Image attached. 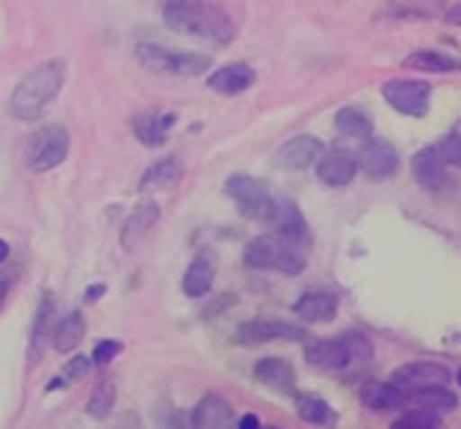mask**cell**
I'll return each mask as SVG.
<instances>
[{"instance_id":"7bdbcfd3","label":"cell","mask_w":461,"mask_h":429,"mask_svg":"<svg viewBox=\"0 0 461 429\" xmlns=\"http://www.w3.org/2000/svg\"><path fill=\"white\" fill-rule=\"evenodd\" d=\"M260 429H278V426H264V424H260Z\"/></svg>"},{"instance_id":"b9f144b4","label":"cell","mask_w":461,"mask_h":429,"mask_svg":"<svg viewBox=\"0 0 461 429\" xmlns=\"http://www.w3.org/2000/svg\"><path fill=\"white\" fill-rule=\"evenodd\" d=\"M4 293H6V285L0 281V306H4Z\"/></svg>"},{"instance_id":"6da1fadb","label":"cell","mask_w":461,"mask_h":429,"mask_svg":"<svg viewBox=\"0 0 461 429\" xmlns=\"http://www.w3.org/2000/svg\"><path fill=\"white\" fill-rule=\"evenodd\" d=\"M163 18L175 33L207 39L213 45H230L237 39V24L213 0H166Z\"/></svg>"},{"instance_id":"603a6c76","label":"cell","mask_w":461,"mask_h":429,"mask_svg":"<svg viewBox=\"0 0 461 429\" xmlns=\"http://www.w3.org/2000/svg\"><path fill=\"white\" fill-rule=\"evenodd\" d=\"M296 415L311 426H322V429H334L340 421L338 409L320 394H299L296 397Z\"/></svg>"},{"instance_id":"e0dca14e","label":"cell","mask_w":461,"mask_h":429,"mask_svg":"<svg viewBox=\"0 0 461 429\" xmlns=\"http://www.w3.org/2000/svg\"><path fill=\"white\" fill-rule=\"evenodd\" d=\"M322 154V142L311 133H302V137H293L278 149L276 160L285 166V169H305V166L317 163V157Z\"/></svg>"},{"instance_id":"ac0fdd59","label":"cell","mask_w":461,"mask_h":429,"mask_svg":"<svg viewBox=\"0 0 461 429\" xmlns=\"http://www.w3.org/2000/svg\"><path fill=\"white\" fill-rule=\"evenodd\" d=\"M338 306L340 302H338V293L334 290H311L296 302V314L305 323L320 326V323H331L338 317Z\"/></svg>"},{"instance_id":"d4e9b609","label":"cell","mask_w":461,"mask_h":429,"mask_svg":"<svg viewBox=\"0 0 461 429\" xmlns=\"http://www.w3.org/2000/svg\"><path fill=\"white\" fill-rule=\"evenodd\" d=\"M83 338H86V320H83L80 311H68L59 323H54V332H50V341H54V350L68 355L75 352Z\"/></svg>"},{"instance_id":"ffe728a7","label":"cell","mask_w":461,"mask_h":429,"mask_svg":"<svg viewBox=\"0 0 461 429\" xmlns=\"http://www.w3.org/2000/svg\"><path fill=\"white\" fill-rule=\"evenodd\" d=\"M157 219H160V205H157V202H140V205H136L133 211L128 214V219H124V228H122L124 249H133L136 243H140V240L157 225Z\"/></svg>"},{"instance_id":"7c38bea8","label":"cell","mask_w":461,"mask_h":429,"mask_svg":"<svg viewBox=\"0 0 461 429\" xmlns=\"http://www.w3.org/2000/svg\"><path fill=\"white\" fill-rule=\"evenodd\" d=\"M411 172H414L417 184H420L423 190L441 193L444 187H449V172H453V166H449L444 157L438 154L435 145H429V149H420V151L414 154Z\"/></svg>"},{"instance_id":"74e56055","label":"cell","mask_w":461,"mask_h":429,"mask_svg":"<svg viewBox=\"0 0 461 429\" xmlns=\"http://www.w3.org/2000/svg\"><path fill=\"white\" fill-rule=\"evenodd\" d=\"M163 429H186L184 426V417L177 415V412H169V417L163 421Z\"/></svg>"},{"instance_id":"44dd1931","label":"cell","mask_w":461,"mask_h":429,"mask_svg":"<svg viewBox=\"0 0 461 429\" xmlns=\"http://www.w3.org/2000/svg\"><path fill=\"white\" fill-rule=\"evenodd\" d=\"M255 379L278 394H290L296 388V370L287 359H260L255 364Z\"/></svg>"},{"instance_id":"2e32d148","label":"cell","mask_w":461,"mask_h":429,"mask_svg":"<svg viewBox=\"0 0 461 429\" xmlns=\"http://www.w3.org/2000/svg\"><path fill=\"white\" fill-rule=\"evenodd\" d=\"M213 278H216V255L213 252H198L190 260V267H186L181 288H184V293L190 299H202V297L211 293Z\"/></svg>"},{"instance_id":"5b68a950","label":"cell","mask_w":461,"mask_h":429,"mask_svg":"<svg viewBox=\"0 0 461 429\" xmlns=\"http://www.w3.org/2000/svg\"><path fill=\"white\" fill-rule=\"evenodd\" d=\"M136 59L142 62V68L154 71V75H166V78H198L202 71L211 68V57L177 54V50H169L163 45H151V41L136 45Z\"/></svg>"},{"instance_id":"cb8c5ba5","label":"cell","mask_w":461,"mask_h":429,"mask_svg":"<svg viewBox=\"0 0 461 429\" xmlns=\"http://www.w3.org/2000/svg\"><path fill=\"white\" fill-rule=\"evenodd\" d=\"M361 400L366 409L387 412V409H400V406H405V394L396 388L391 379H366L361 385Z\"/></svg>"},{"instance_id":"4fadbf2b","label":"cell","mask_w":461,"mask_h":429,"mask_svg":"<svg viewBox=\"0 0 461 429\" xmlns=\"http://www.w3.org/2000/svg\"><path fill=\"white\" fill-rule=\"evenodd\" d=\"M240 343H269V341H305V332L287 320H249L237 329Z\"/></svg>"},{"instance_id":"60d3db41","label":"cell","mask_w":461,"mask_h":429,"mask_svg":"<svg viewBox=\"0 0 461 429\" xmlns=\"http://www.w3.org/2000/svg\"><path fill=\"white\" fill-rule=\"evenodd\" d=\"M6 258H9V243L6 240H0V264H4Z\"/></svg>"},{"instance_id":"f35d334b","label":"cell","mask_w":461,"mask_h":429,"mask_svg":"<svg viewBox=\"0 0 461 429\" xmlns=\"http://www.w3.org/2000/svg\"><path fill=\"white\" fill-rule=\"evenodd\" d=\"M447 15V21H449V24H453V27H458V6H453V9H449V13H444Z\"/></svg>"},{"instance_id":"d590c367","label":"cell","mask_w":461,"mask_h":429,"mask_svg":"<svg viewBox=\"0 0 461 429\" xmlns=\"http://www.w3.org/2000/svg\"><path fill=\"white\" fill-rule=\"evenodd\" d=\"M113 429H145V426H142V421L133 412H124V415H119V421H115Z\"/></svg>"},{"instance_id":"8fae6325","label":"cell","mask_w":461,"mask_h":429,"mask_svg":"<svg viewBox=\"0 0 461 429\" xmlns=\"http://www.w3.org/2000/svg\"><path fill=\"white\" fill-rule=\"evenodd\" d=\"M355 163H358V169L373 178V181H387V178H393L400 172V154L391 142L384 140H370L361 149V154L355 157Z\"/></svg>"},{"instance_id":"7a4b0ae2","label":"cell","mask_w":461,"mask_h":429,"mask_svg":"<svg viewBox=\"0 0 461 429\" xmlns=\"http://www.w3.org/2000/svg\"><path fill=\"white\" fill-rule=\"evenodd\" d=\"M66 71H68V62L59 57L45 59V62H39L36 68H30L13 89L9 113H13L18 122H39L50 110V104L57 101L59 89L66 87Z\"/></svg>"},{"instance_id":"9c48e42d","label":"cell","mask_w":461,"mask_h":429,"mask_svg":"<svg viewBox=\"0 0 461 429\" xmlns=\"http://www.w3.org/2000/svg\"><path fill=\"white\" fill-rule=\"evenodd\" d=\"M264 223H269L272 234L287 240L293 246H311V225L308 219L302 216V211L296 207V202H290V198H272V207Z\"/></svg>"},{"instance_id":"f1b7e54d","label":"cell","mask_w":461,"mask_h":429,"mask_svg":"<svg viewBox=\"0 0 461 429\" xmlns=\"http://www.w3.org/2000/svg\"><path fill=\"white\" fill-rule=\"evenodd\" d=\"M334 128H338L340 137H349V140H370L373 137V119L358 107H343L338 113V119H334Z\"/></svg>"},{"instance_id":"ab89813d","label":"cell","mask_w":461,"mask_h":429,"mask_svg":"<svg viewBox=\"0 0 461 429\" xmlns=\"http://www.w3.org/2000/svg\"><path fill=\"white\" fill-rule=\"evenodd\" d=\"M101 293H104V285H95L92 290H86V299H89V302H92V299H98Z\"/></svg>"},{"instance_id":"e575fe53","label":"cell","mask_w":461,"mask_h":429,"mask_svg":"<svg viewBox=\"0 0 461 429\" xmlns=\"http://www.w3.org/2000/svg\"><path fill=\"white\" fill-rule=\"evenodd\" d=\"M122 352V341H113V338H104L95 343V350H92V364H110L115 355Z\"/></svg>"},{"instance_id":"30bf717a","label":"cell","mask_w":461,"mask_h":429,"mask_svg":"<svg viewBox=\"0 0 461 429\" xmlns=\"http://www.w3.org/2000/svg\"><path fill=\"white\" fill-rule=\"evenodd\" d=\"M453 379H456L453 368L438 364V361H408V364H402V368H396L393 376H391V382L402 394L423 391V388H438V385H449Z\"/></svg>"},{"instance_id":"ba28073f","label":"cell","mask_w":461,"mask_h":429,"mask_svg":"<svg viewBox=\"0 0 461 429\" xmlns=\"http://www.w3.org/2000/svg\"><path fill=\"white\" fill-rule=\"evenodd\" d=\"M387 107H393L402 116L423 119L432 101V87L426 80H387L382 87Z\"/></svg>"},{"instance_id":"9a60e30c","label":"cell","mask_w":461,"mask_h":429,"mask_svg":"<svg viewBox=\"0 0 461 429\" xmlns=\"http://www.w3.org/2000/svg\"><path fill=\"white\" fill-rule=\"evenodd\" d=\"M358 175V163L349 151H322L317 157V178L326 187H346L352 184V178Z\"/></svg>"},{"instance_id":"3957f363","label":"cell","mask_w":461,"mask_h":429,"mask_svg":"<svg viewBox=\"0 0 461 429\" xmlns=\"http://www.w3.org/2000/svg\"><path fill=\"white\" fill-rule=\"evenodd\" d=\"M305 361L317 370H331L343 376L364 373L366 364L373 361V341L364 332L349 329L340 338L313 341L305 350Z\"/></svg>"},{"instance_id":"8d00e7d4","label":"cell","mask_w":461,"mask_h":429,"mask_svg":"<svg viewBox=\"0 0 461 429\" xmlns=\"http://www.w3.org/2000/svg\"><path fill=\"white\" fill-rule=\"evenodd\" d=\"M237 429H260V417L258 415H243L237 421Z\"/></svg>"},{"instance_id":"d6a6232c","label":"cell","mask_w":461,"mask_h":429,"mask_svg":"<svg viewBox=\"0 0 461 429\" xmlns=\"http://www.w3.org/2000/svg\"><path fill=\"white\" fill-rule=\"evenodd\" d=\"M89 368H92V359H89V355H71L66 368H62V370L54 376V379L48 382V391L66 388V385H75L77 379H83V376L89 373Z\"/></svg>"},{"instance_id":"d6986e66","label":"cell","mask_w":461,"mask_h":429,"mask_svg":"<svg viewBox=\"0 0 461 429\" xmlns=\"http://www.w3.org/2000/svg\"><path fill=\"white\" fill-rule=\"evenodd\" d=\"M175 113H142V116L133 119V133L136 140L149 149H157L169 140V131L175 128Z\"/></svg>"},{"instance_id":"f546056e","label":"cell","mask_w":461,"mask_h":429,"mask_svg":"<svg viewBox=\"0 0 461 429\" xmlns=\"http://www.w3.org/2000/svg\"><path fill=\"white\" fill-rule=\"evenodd\" d=\"M447 4H432V0H400V4L387 6L382 15L387 18H432L444 15Z\"/></svg>"},{"instance_id":"52a82bcc","label":"cell","mask_w":461,"mask_h":429,"mask_svg":"<svg viewBox=\"0 0 461 429\" xmlns=\"http://www.w3.org/2000/svg\"><path fill=\"white\" fill-rule=\"evenodd\" d=\"M225 193L234 198L240 214L246 219H260L264 223L269 207H272V196H269V187L260 181V178H251V175H230L225 181Z\"/></svg>"},{"instance_id":"1f68e13d","label":"cell","mask_w":461,"mask_h":429,"mask_svg":"<svg viewBox=\"0 0 461 429\" xmlns=\"http://www.w3.org/2000/svg\"><path fill=\"white\" fill-rule=\"evenodd\" d=\"M54 332V299L45 297L39 302V314H36V326H33V338H30V352H39V347H45V341Z\"/></svg>"},{"instance_id":"836d02e7","label":"cell","mask_w":461,"mask_h":429,"mask_svg":"<svg viewBox=\"0 0 461 429\" xmlns=\"http://www.w3.org/2000/svg\"><path fill=\"white\" fill-rule=\"evenodd\" d=\"M458 140H461V131H458V128H453V131H449L447 137L441 140V142L435 145L438 154H441L444 160H447L449 166H453V169L461 163V142H458Z\"/></svg>"},{"instance_id":"277c9868","label":"cell","mask_w":461,"mask_h":429,"mask_svg":"<svg viewBox=\"0 0 461 429\" xmlns=\"http://www.w3.org/2000/svg\"><path fill=\"white\" fill-rule=\"evenodd\" d=\"M243 260L249 269H278L285 276H299L308 267V258L302 252V246H293L276 234L251 240L243 252Z\"/></svg>"},{"instance_id":"8992f818","label":"cell","mask_w":461,"mask_h":429,"mask_svg":"<svg viewBox=\"0 0 461 429\" xmlns=\"http://www.w3.org/2000/svg\"><path fill=\"white\" fill-rule=\"evenodd\" d=\"M68 157V131L62 124L39 128L27 145V163L33 172H50Z\"/></svg>"},{"instance_id":"7402d4cb","label":"cell","mask_w":461,"mask_h":429,"mask_svg":"<svg viewBox=\"0 0 461 429\" xmlns=\"http://www.w3.org/2000/svg\"><path fill=\"white\" fill-rule=\"evenodd\" d=\"M251 83H255V68L246 66V62H230V66H222L207 78V87L213 92H222V96H240Z\"/></svg>"},{"instance_id":"83f0119b","label":"cell","mask_w":461,"mask_h":429,"mask_svg":"<svg viewBox=\"0 0 461 429\" xmlns=\"http://www.w3.org/2000/svg\"><path fill=\"white\" fill-rule=\"evenodd\" d=\"M405 68L432 71V75H453V71H458V59L441 54V50H414V54L405 57Z\"/></svg>"},{"instance_id":"484cf974","label":"cell","mask_w":461,"mask_h":429,"mask_svg":"<svg viewBox=\"0 0 461 429\" xmlns=\"http://www.w3.org/2000/svg\"><path fill=\"white\" fill-rule=\"evenodd\" d=\"M184 175V163L177 160L175 154L163 157V160L151 163L149 169H145V175L140 178V190L142 193H151V190H166V187L177 184V178Z\"/></svg>"},{"instance_id":"4dcf8cb0","label":"cell","mask_w":461,"mask_h":429,"mask_svg":"<svg viewBox=\"0 0 461 429\" xmlns=\"http://www.w3.org/2000/svg\"><path fill=\"white\" fill-rule=\"evenodd\" d=\"M113 406H115V382L113 379H101L92 391L89 403H86V412L95 417V421H107L113 415Z\"/></svg>"},{"instance_id":"5bb4252c","label":"cell","mask_w":461,"mask_h":429,"mask_svg":"<svg viewBox=\"0 0 461 429\" xmlns=\"http://www.w3.org/2000/svg\"><path fill=\"white\" fill-rule=\"evenodd\" d=\"M190 429H237L234 409H230V403L225 397L204 394L193 409Z\"/></svg>"},{"instance_id":"4316f807","label":"cell","mask_w":461,"mask_h":429,"mask_svg":"<svg viewBox=\"0 0 461 429\" xmlns=\"http://www.w3.org/2000/svg\"><path fill=\"white\" fill-rule=\"evenodd\" d=\"M405 403H414V409H426V412H453L458 406V397L449 391V385H438V388H423V391H411L405 394Z\"/></svg>"}]
</instances>
